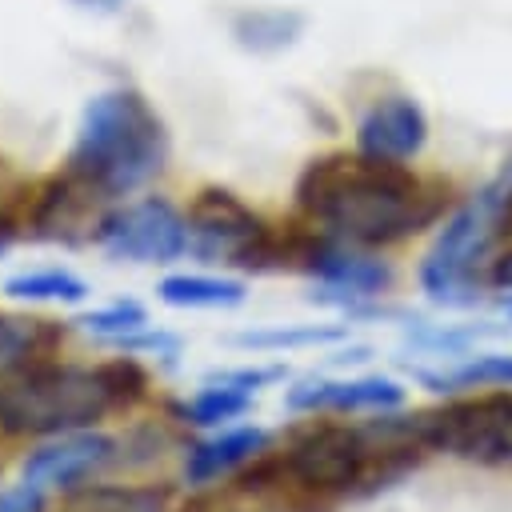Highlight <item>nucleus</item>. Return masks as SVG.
Listing matches in <instances>:
<instances>
[{
  "label": "nucleus",
  "mask_w": 512,
  "mask_h": 512,
  "mask_svg": "<svg viewBox=\"0 0 512 512\" xmlns=\"http://www.w3.org/2000/svg\"><path fill=\"white\" fill-rule=\"evenodd\" d=\"M116 396L96 368L80 364H36L20 376L0 380V432L4 436H60L96 428L116 412Z\"/></svg>",
  "instance_id": "7ed1b4c3"
},
{
  "label": "nucleus",
  "mask_w": 512,
  "mask_h": 512,
  "mask_svg": "<svg viewBox=\"0 0 512 512\" xmlns=\"http://www.w3.org/2000/svg\"><path fill=\"white\" fill-rule=\"evenodd\" d=\"M268 448V432L256 428V424H244V428H228V432H216L200 444L188 448L184 456V480L188 484H212L244 464H252L260 452Z\"/></svg>",
  "instance_id": "4468645a"
},
{
  "label": "nucleus",
  "mask_w": 512,
  "mask_h": 512,
  "mask_svg": "<svg viewBox=\"0 0 512 512\" xmlns=\"http://www.w3.org/2000/svg\"><path fill=\"white\" fill-rule=\"evenodd\" d=\"M420 380L436 392H452V388H512V356L508 352H484L472 356L460 368L448 372H420Z\"/></svg>",
  "instance_id": "a211bd4d"
},
{
  "label": "nucleus",
  "mask_w": 512,
  "mask_h": 512,
  "mask_svg": "<svg viewBox=\"0 0 512 512\" xmlns=\"http://www.w3.org/2000/svg\"><path fill=\"white\" fill-rule=\"evenodd\" d=\"M76 4H84L92 12H120L124 8V0H76Z\"/></svg>",
  "instance_id": "c756f323"
},
{
  "label": "nucleus",
  "mask_w": 512,
  "mask_h": 512,
  "mask_svg": "<svg viewBox=\"0 0 512 512\" xmlns=\"http://www.w3.org/2000/svg\"><path fill=\"white\" fill-rule=\"evenodd\" d=\"M60 344H64V324L60 320L0 312V380L56 360Z\"/></svg>",
  "instance_id": "ddd939ff"
},
{
  "label": "nucleus",
  "mask_w": 512,
  "mask_h": 512,
  "mask_svg": "<svg viewBox=\"0 0 512 512\" xmlns=\"http://www.w3.org/2000/svg\"><path fill=\"white\" fill-rule=\"evenodd\" d=\"M120 444L104 432H92V428H80V432H60V436H48L44 444H36L20 472L24 480L40 484V488H76L84 484L92 472L108 468L120 460L116 452Z\"/></svg>",
  "instance_id": "9d476101"
},
{
  "label": "nucleus",
  "mask_w": 512,
  "mask_h": 512,
  "mask_svg": "<svg viewBox=\"0 0 512 512\" xmlns=\"http://www.w3.org/2000/svg\"><path fill=\"white\" fill-rule=\"evenodd\" d=\"M248 408H252V392H240L228 384H204L188 404H180V420L196 428H216V424L244 416Z\"/></svg>",
  "instance_id": "aec40b11"
},
{
  "label": "nucleus",
  "mask_w": 512,
  "mask_h": 512,
  "mask_svg": "<svg viewBox=\"0 0 512 512\" xmlns=\"http://www.w3.org/2000/svg\"><path fill=\"white\" fill-rule=\"evenodd\" d=\"M116 348L120 352H152V356H164V360H172L176 352H180V336L176 332H164V328H140V332H132V336H124V340H116Z\"/></svg>",
  "instance_id": "a878e982"
},
{
  "label": "nucleus",
  "mask_w": 512,
  "mask_h": 512,
  "mask_svg": "<svg viewBox=\"0 0 512 512\" xmlns=\"http://www.w3.org/2000/svg\"><path fill=\"white\" fill-rule=\"evenodd\" d=\"M156 296L172 308H236L244 304L248 288L232 276H204V272H176L156 284Z\"/></svg>",
  "instance_id": "2eb2a0df"
},
{
  "label": "nucleus",
  "mask_w": 512,
  "mask_h": 512,
  "mask_svg": "<svg viewBox=\"0 0 512 512\" xmlns=\"http://www.w3.org/2000/svg\"><path fill=\"white\" fill-rule=\"evenodd\" d=\"M404 400V388L388 376H356V380H300L288 388L284 404L292 412H388Z\"/></svg>",
  "instance_id": "f8f14e48"
},
{
  "label": "nucleus",
  "mask_w": 512,
  "mask_h": 512,
  "mask_svg": "<svg viewBox=\"0 0 512 512\" xmlns=\"http://www.w3.org/2000/svg\"><path fill=\"white\" fill-rule=\"evenodd\" d=\"M344 336H348L344 324H300V328H252V332H236L232 344L236 348H256V352H288V348L332 344V340H344Z\"/></svg>",
  "instance_id": "6ab92c4d"
},
{
  "label": "nucleus",
  "mask_w": 512,
  "mask_h": 512,
  "mask_svg": "<svg viewBox=\"0 0 512 512\" xmlns=\"http://www.w3.org/2000/svg\"><path fill=\"white\" fill-rule=\"evenodd\" d=\"M304 32V16L292 8H248L232 20V36L248 52H280Z\"/></svg>",
  "instance_id": "dca6fc26"
},
{
  "label": "nucleus",
  "mask_w": 512,
  "mask_h": 512,
  "mask_svg": "<svg viewBox=\"0 0 512 512\" xmlns=\"http://www.w3.org/2000/svg\"><path fill=\"white\" fill-rule=\"evenodd\" d=\"M492 284L512 296V244H508V252H500V256L492 260Z\"/></svg>",
  "instance_id": "cd10ccee"
},
{
  "label": "nucleus",
  "mask_w": 512,
  "mask_h": 512,
  "mask_svg": "<svg viewBox=\"0 0 512 512\" xmlns=\"http://www.w3.org/2000/svg\"><path fill=\"white\" fill-rule=\"evenodd\" d=\"M424 140H428V116L412 96H384L356 124L360 152L376 160H412L424 148Z\"/></svg>",
  "instance_id": "9b49d317"
},
{
  "label": "nucleus",
  "mask_w": 512,
  "mask_h": 512,
  "mask_svg": "<svg viewBox=\"0 0 512 512\" xmlns=\"http://www.w3.org/2000/svg\"><path fill=\"white\" fill-rule=\"evenodd\" d=\"M500 236H508V240H512V184H508L504 204H500Z\"/></svg>",
  "instance_id": "c85d7f7f"
},
{
  "label": "nucleus",
  "mask_w": 512,
  "mask_h": 512,
  "mask_svg": "<svg viewBox=\"0 0 512 512\" xmlns=\"http://www.w3.org/2000/svg\"><path fill=\"white\" fill-rule=\"evenodd\" d=\"M168 160V132L156 108L136 88H108L84 104L68 172L96 184L104 196H128L160 176Z\"/></svg>",
  "instance_id": "f03ea898"
},
{
  "label": "nucleus",
  "mask_w": 512,
  "mask_h": 512,
  "mask_svg": "<svg viewBox=\"0 0 512 512\" xmlns=\"http://www.w3.org/2000/svg\"><path fill=\"white\" fill-rule=\"evenodd\" d=\"M508 184H512V176L484 184L436 232L424 264H420V288L436 304H472L476 300V264L500 236V204H504Z\"/></svg>",
  "instance_id": "20e7f679"
},
{
  "label": "nucleus",
  "mask_w": 512,
  "mask_h": 512,
  "mask_svg": "<svg viewBox=\"0 0 512 512\" xmlns=\"http://www.w3.org/2000/svg\"><path fill=\"white\" fill-rule=\"evenodd\" d=\"M188 252L204 264H232V268H284V236H276L236 192L228 188H200L188 208Z\"/></svg>",
  "instance_id": "39448f33"
},
{
  "label": "nucleus",
  "mask_w": 512,
  "mask_h": 512,
  "mask_svg": "<svg viewBox=\"0 0 512 512\" xmlns=\"http://www.w3.org/2000/svg\"><path fill=\"white\" fill-rule=\"evenodd\" d=\"M424 448L448 452L472 464L512 460V392H488L472 400H452L432 412L408 416Z\"/></svg>",
  "instance_id": "423d86ee"
},
{
  "label": "nucleus",
  "mask_w": 512,
  "mask_h": 512,
  "mask_svg": "<svg viewBox=\"0 0 512 512\" xmlns=\"http://www.w3.org/2000/svg\"><path fill=\"white\" fill-rule=\"evenodd\" d=\"M92 244L112 260L172 264L188 252V220L164 196H144L120 208H108Z\"/></svg>",
  "instance_id": "0eeeda50"
},
{
  "label": "nucleus",
  "mask_w": 512,
  "mask_h": 512,
  "mask_svg": "<svg viewBox=\"0 0 512 512\" xmlns=\"http://www.w3.org/2000/svg\"><path fill=\"white\" fill-rule=\"evenodd\" d=\"M300 272H308L320 284H328L336 296H320V300H332L340 308H352L356 300L384 296L392 288V268L384 260H376L368 252H356V244L332 240L324 232L308 240V252L300 260Z\"/></svg>",
  "instance_id": "1a4fd4ad"
},
{
  "label": "nucleus",
  "mask_w": 512,
  "mask_h": 512,
  "mask_svg": "<svg viewBox=\"0 0 512 512\" xmlns=\"http://www.w3.org/2000/svg\"><path fill=\"white\" fill-rule=\"evenodd\" d=\"M296 204L324 236L376 248L436 224L448 204V188L408 172L400 160L332 152L308 160L296 180Z\"/></svg>",
  "instance_id": "f257e3e1"
},
{
  "label": "nucleus",
  "mask_w": 512,
  "mask_h": 512,
  "mask_svg": "<svg viewBox=\"0 0 512 512\" xmlns=\"http://www.w3.org/2000/svg\"><path fill=\"white\" fill-rule=\"evenodd\" d=\"M0 512H44V488L24 480L16 488H4L0 492Z\"/></svg>",
  "instance_id": "bb28decb"
},
{
  "label": "nucleus",
  "mask_w": 512,
  "mask_h": 512,
  "mask_svg": "<svg viewBox=\"0 0 512 512\" xmlns=\"http://www.w3.org/2000/svg\"><path fill=\"white\" fill-rule=\"evenodd\" d=\"M4 292L12 300H40V304H80L88 296V284L68 268H36L4 280Z\"/></svg>",
  "instance_id": "f3484780"
},
{
  "label": "nucleus",
  "mask_w": 512,
  "mask_h": 512,
  "mask_svg": "<svg viewBox=\"0 0 512 512\" xmlns=\"http://www.w3.org/2000/svg\"><path fill=\"white\" fill-rule=\"evenodd\" d=\"M28 184L12 172V164L0 156V240H8V236H16V228H20V212H24V204H28Z\"/></svg>",
  "instance_id": "b1692460"
},
{
  "label": "nucleus",
  "mask_w": 512,
  "mask_h": 512,
  "mask_svg": "<svg viewBox=\"0 0 512 512\" xmlns=\"http://www.w3.org/2000/svg\"><path fill=\"white\" fill-rule=\"evenodd\" d=\"M100 372H104V380H108V388H112V396H116L120 408H136L148 396V372H144V364L132 352L104 360Z\"/></svg>",
  "instance_id": "5701e85b"
},
{
  "label": "nucleus",
  "mask_w": 512,
  "mask_h": 512,
  "mask_svg": "<svg viewBox=\"0 0 512 512\" xmlns=\"http://www.w3.org/2000/svg\"><path fill=\"white\" fill-rule=\"evenodd\" d=\"M284 380V364H260V368H224V372H208V384H228L240 392H260L268 384Z\"/></svg>",
  "instance_id": "393cba45"
},
{
  "label": "nucleus",
  "mask_w": 512,
  "mask_h": 512,
  "mask_svg": "<svg viewBox=\"0 0 512 512\" xmlns=\"http://www.w3.org/2000/svg\"><path fill=\"white\" fill-rule=\"evenodd\" d=\"M72 324H80V328H84L88 336H96V340L116 344V340H124V336L148 328V312H144L140 300H112V304H104V308L80 312Z\"/></svg>",
  "instance_id": "412c9836"
},
{
  "label": "nucleus",
  "mask_w": 512,
  "mask_h": 512,
  "mask_svg": "<svg viewBox=\"0 0 512 512\" xmlns=\"http://www.w3.org/2000/svg\"><path fill=\"white\" fill-rule=\"evenodd\" d=\"M108 200L96 184H88L76 172H60L28 192V204L20 212L16 236L28 240H52V244H84L96 240L100 220L108 216Z\"/></svg>",
  "instance_id": "6e6552de"
},
{
  "label": "nucleus",
  "mask_w": 512,
  "mask_h": 512,
  "mask_svg": "<svg viewBox=\"0 0 512 512\" xmlns=\"http://www.w3.org/2000/svg\"><path fill=\"white\" fill-rule=\"evenodd\" d=\"M168 488H88L76 512H164Z\"/></svg>",
  "instance_id": "4be33fe9"
}]
</instances>
